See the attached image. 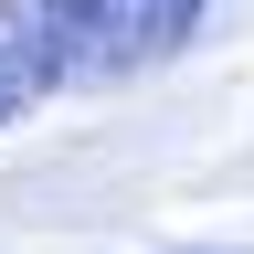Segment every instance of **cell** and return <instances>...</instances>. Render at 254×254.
Masks as SVG:
<instances>
[{
  "instance_id": "obj_1",
  "label": "cell",
  "mask_w": 254,
  "mask_h": 254,
  "mask_svg": "<svg viewBox=\"0 0 254 254\" xmlns=\"http://www.w3.org/2000/svg\"><path fill=\"white\" fill-rule=\"evenodd\" d=\"M201 11L212 0H43V32H53L64 85H127L148 64H170L201 32Z\"/></svg>"
},
{
  "instance_id": "obj_2",
  "label": "cell",
  "mask_w": 254,
  "mask_h": 254,
  "mask_svg": "<svg viewBox=\"0 0 254 254\" xmlns=\"http://www.w3.org/2000/svg\"><path fill=\"white\" fill-rule=\"evenodd\" d=\"M43 95H64V64H53L43 0H0V127H11V117H32Z\"/></svg>"
}]
</instances>
